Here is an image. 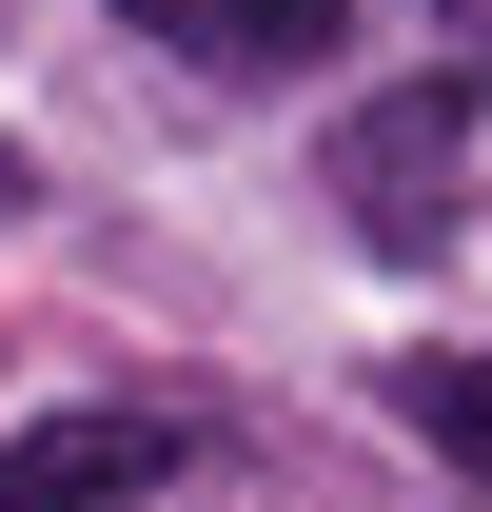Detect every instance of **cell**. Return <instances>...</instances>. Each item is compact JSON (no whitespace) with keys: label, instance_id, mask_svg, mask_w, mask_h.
<instances>
[{"label":"cell","instance_id":"obj_2","mask_svg":"<svg viewBox=\"0 0 492 512\" xmlns=\"http://www.w3.org/2000/svg\"><path fill=\"white\" fill-rule=\"evenodd\" d=\"M138 493H178L158 414H40V434H0V512H138Z\"/></svg>","mask_w":492,"mask_h":512},{"label":"cell","instance_id":"obj_1","mask_svg":"<svg viewBox=\"0 0 492 512\" xmlns=\"http://www.w3.org/2000/svg\"><path fill=\"white\" fill-rule=\"evenodd\" d=\"M335 197H355L374 256H453V99H374L335 138Z\"/></svg>","mask_w":492,"mask_h":512},{"label":"cell","instance_id":"obj_3","mask_svg":"<svg viewBox=\"0 0 492 512\" xmlns=\"http://www.w3.org/2000/svg\"><path fill=\"white\" fill-rule=\"evenodd\" d=\"M138 40H197V60H335V20H355V0H119Z\"/></svg>","mask_w":492,"mask_h":512},{"label":"cell","instance_id":"obj_4","mask_svg":"<svg viewBox=\"0 0 492 512\" xmlns=\"http://www.w3.org/2000/svg\"><path fill=\"white\" fill-rule=\"evenodd\" d=\"M394 414H414L453 473H492V355H414V375H394Z\"/></svg>","mask_w":492,"mask_h":512}]
</instances>
